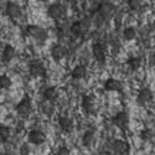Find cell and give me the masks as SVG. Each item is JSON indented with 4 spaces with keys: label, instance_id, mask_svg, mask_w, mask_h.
Segmentation results:
<instances>
[{
    "label": "cell",
    "instance_id": "cell-1",
    "mask_svg": "<svg viewBox=\"0 0 155 155\" xmlns=\"http://www.w3.org/2000/svg\"><path fill=\"white\" fill-rule=\"evenodd\" d=\"M89 29H91V19L89 18H83L81 20L74 21L71 25L70 31H71V34L73 36L80 37V36H83L86 32H88Z\"/></svg>",
    "mask_w": 155,
    "mask_h": 155
},
{
    "label": "cell",
    "instance_id": "cell-2",
    "mask_svg": "<svg viewBox=\"0 0 155 155\" xmlns=\"http://www.w3.org/2000/svg\"><path fill=\"white\" fill-rule=\"evenodd\" d=\"M109 145H110L112 155H128L129 151H130V145H129V143L122 140V139L113 140Z\"/></svg>",
    "mask_w": 155,
    "mask_h": 155
},
{
    "label": "cell",
    "instance_id": "cell-3",
    "mask_svg": "<svg viewBox=\"0 0 155 155\" xmlns=\"http://www.w3.org/2000/svg\"><path fill=\"white\" fill-rule=\"evenodd\" d=\"M16 113L21 118H29L32 113V103L29 97L22 98L16 104Z\"/></svg>",
    "mask_w": 155,
    "mask_h": 155
},
{
    "label": "cell",
    "instance_id": "cell-4",
    "mask_svg": "<svg viewBox=\"0 0 155 155\" xmlns=\"http://www.w3.org/2000/svg\"><path fill=\"white\" fill-rule=\"evenodd\" d=\"M25 32H26L28 36L35 38L37 41H41V42H44L47 37L46 31L41 26H37V25H28L26 29H25Z\"/></svg>",
    "mask_w": 155,
    "mask_h": 155
},
{
    "label": "cell",
    "instance_id": "cell-5",
    "mask_svg": "<svg viewBox=\"0 0 155 155\" xmlns=\"http://www.w3.org/2000/svg\"><path fill=\"white\" fill-rule=\"evenodd\" d=\"M29 72L30 76L34 77V78H40V77L46 76V68L40 60H34L29 64Z\"/></svg>",
    "mask_w": 155,
    "mask_h": 155
},
{
    "label": "cell",
    "instance_id": "cell-6",
    "mask_svg": "<svg viewBox=\"0 0 155 155\" xmlns=\"http://www.w3.org/2000/svg\"><path fill=\"white\" fill-rule=\"evenodd\" d=\"M47 15L54 19V20H61L66 16V8H64L62 4H52L50 5L48 9H47Z\"/></svg>",
    "mask_w": 155,
    "mask_h": 155
},
{
    "label": "cell",
    "instance_id": "cell-7",
    "mask_svg": "<svg viewBox=\"0 0 155 155\" xmlns=\"http://www.w3.org/2000/svg\"><path fill=\"white\" fill-rule=\"evenodd\" d=\"M114 5L112 3H108V2H103L98 5V9H97V12L98 15L103 19V20H108L110 19L113 15H114Z\"/></svg>",
    "mask_w": 155,
    "mask_h": 155
},
{
    "label": "cell",
    "instance_id": "cell-8",
    "mask_svg": "<svg viewBox=\"0 0 155 155\" xmlns=\"http://www.w3.org/2000/svg\"><path fill=\"white\" fill-rule=\"evenodd\" d=\"M28 141L34 145H41L46 141V135L40 129H31L28 135Z\"/></svg>",
    "mask_w": 155,
    "mask_h": 155
},
{
    "label": "cell",
    "instance_id": "cell-9",
    "mask_svg": "<svg viewBox=\"0 0 155 155\" xmlns=\"http://www.w3.org/2000/svg\"><path fill=\"white\" fill-rule=\"evenodd\" d=\"M113 124L119 128V129H127L129 124V115L127 112H118L117 114L112 118Z\"/></svg>",
    "mask_w": 155,
    "mask_h": 155
},
{
    "label": "cell",
    "instance_id": "cell-10",
    "mask_svg": "<svg viewBox=\"0 0 155 155\" xmlns=\"http://www.w3.org/2000/svg\"><path fill=\"white\" fill-rule=\"evenodd\" d=\"M92 54H93V57L99 61V62H103L107 57V47L104 44H102L101 41L99 42H96L92 47Z\"/></svg>",
    "mask_w": 155,
    "mask_h": 155
},
{
    "label": "cell",
    "instance_id": "cell-11",
    "mask_svg": "<svg viewBox=\"0 0 155 155\" xmlns=\"http://www.w3.org/2000/svg\"><path fill=\"white\" fill-rule=\"evenodd\" d=\"M154 98V94H153V91L150 88H141L139 93H138V97H137V102L138 104L140 106H145L148 103H150Z\"/></svg>",
    "mask_w": 155,
    "mask_h": 155
},
{
    "label": "cell",
    "instance_id": "cell-12",
    "mask_svg": "<svg viewBox=\"0 0 155 155\" xmlns=\"http://www.w3.org/2000/svg\"><path fill=\"white\" fill-rule=\"evenodd\" d=\"M5 11H6V15L12 19V20H16L21 16V8L20 5H18L16 3H12V2H9L6 4V8H5Z\"/></svg>",
    "mask_w": 155,
    "mask_h": 155
},
{
    "label": "cell",
    "instance_id": "cell-13",
    "mask_svg": "<svg viewBox=\"0 0 155 155\" xmlns=\"http://www.w3.org/2000/svg\"><path fill=\"white\" fill-rule=\"evenodd\" d=\"M82 108L88 114L94 113V110H96V101H94V97L91 96V94L84 96L82 98Z\"/></svg>",
    "mask_w": 155,
    "mask_h": 155
},
{
    "label": "cell",
    "instance_id": "cell-14",
    "mask_svg": "<svg viewBox=\"0 0 155 155\" xmlns=\"http://www.w3.org/2000/svg\"><path fill=\"white\" fill-rule=\"evenodd\" d=\"M67 55V48L64 47L63 45H54L52 48H51V56H52V58L55 61H61L63 60L64 57H66Z\"/></svg>",
    "mask_w": 155,
    "mask_h": 155
},
{
    "label": "cell",
    "instance_id": "cell-15",
    "mask_svg": "<svg viewBox=\"0 0 155 155\" xmlns=\"http://www.w3.org/2000/svg\"><path fill=\"white\" fill-rule=\"evenodd\" d=\"M103 87H104V89H106V91H108V92H120L122 89H123L122 83L118 80H115V78H108V80H106Z\"/></svg>",
    "mask_w": 155,
    "mask_h": 155
},
{
    "label": "cell",
    "instance_id": "cell-16",
    "mask_svg": "<svg viewBox=\"0 0 155 155\" xmlns=\"http://www.w3.org/2000/svg\"><path fill=\"white\" fill-rule=\"evenodd\" d=\"M58 125L61 128V130L64 133H71L73 129V122L71 118L66 117V115H62L58 118Z\"/></svg>",
    "mask_w": 155,
    "mask_h": 155
},
{
    "label": "cell",
    "instance_id": "cell-17",
    "mask_svg": "<svg viewBox=\"0 0 155 155\" xmlns=\"http://www.w3.org/2000/svg\"><path fill=\"white\" fill-rule=\"evenodd\" d=\"M87 67L84 64H77V66L73 67L72 72H71V76L73 80H83L84 77L87 76Z\"/></svg>",
    "mask_w": 155,
    "mask_h": 155
},
{
    "label": "cell",
    "instance_id": "cell-18",
    "mask_svg": "<svg viewBox=\"0 0 155 155\" xmlns=\"http://www.w3.org/2000/svg\"><path fill=\"white\" fill-rule=\"evenodd\" d=\"M15 57V48L11 45H5L3 48V54H2V58L4 62H10L12 58Z\"/></svg>",
    "mask_w": 155,
    "mask_h": 155
},
{
    "label": "cell",
    "instance_id": "cell-19",
    "mask_svg": "<svg viewBox=\"0 0 155 155\" xmlns=\"http://www.w3.org/2000/svg\"><path fill=\"white\" fill-rule=\"evenodd\" d=\"M58 93H57V89L55 87H47L46 89H44L42 92V97L45 101H48V102H52L57 98Z\"/></svg>",
    "mask_w": 155,
    "mask_h": 155
},
{
    "label": "cell",
    "instance_id": "cell-20",
    "mask_svg": "<svg viewBox=\"0 0 155 155\" xmlns=\"http://www.w3.org/2000/svg\"><path fill=\"white\" fill-rule=\"evenodd\" d=\"M93 143H94V133L92 130L84 132V134L82 137V144L84 147H91Z\"/></svg>",
    "mask_w": 155,
    "mask_h": 155
},
{
    "label": "cell",
    "instance_id": "cell-21",
    "mask_svg": "<svg viewBox=\"0 0 155 155\" xmlns=\"http://www.w3.org/2000/svg\"><path fill=\"white\" fill-rule=\"evenodd\" d=\"M123 37L125 38L127 41H132L134 40V38L137 37V30L132 26H129V28H125L124 31H123Z\"/></svg>",
    "mask_w": 155,
    "mask_h": 155
},
{
    "label": "cell",
    "instance_id": "cell-22",
    "mask_svg": "<svg viewBox=\"0 0 155 155\" xmlns=\"http://www.w3.org/2000/svg\"><path fill=\"white\" fill-rule=\"evenodd\" d=\"M128 66L130 67V70H133V71L139 70L140 66H141V60H140V57H130V58L128 60Z\"/></svg>",
    "mask_w": 155,
    "mask_h": 155
},
{
    "label": "cell",
    "instance_id": "cell-23",
    "mask_svg": "<svg viewBox=\"0 0 155 155\" xmlns=\"http://www.w3.org/2000/svg\"><path fill=\"white\" fill-rule=\"evenodd\" d=\"M10 128L6 125H0V141H6L10 138Z\"/></svg>",
    "mask_w": 155,
    "mask_h": 155
},
{
    "label": "cell",
    "instance_id": "cell-24",
    "mask_svg": "<svg viewBox=\"0 0 155 155\" xmlns=\"http://www.w3.org/2000/svg\"><path fill=\"white\" fill-rule=\"evenodd\" d=\"M11 84H12V82H11L9 76H6V74L0 76V88L2 89H8L11 87Z\"/></svg>",
    "mask_w": 155,
    "mask_h": 155
},
{
    "label": "cell",
    "instance_id": "cell-25",
    "mask_svg": "<svg viewBox=\"0 0 155 155\" xmlns=\"http://www.w3.org/2000/svg\"><path fill=\"white\" fill-rule=\"evenodd\" d=\"M41 110H42V113H45L47 115H51V114H52V112H54V104H52V102H48V101L42 102Z\"/></svg>",
    "mask_w": 155,
    "mask_h": 155
},
{
    "label": "cell",
    "instance_id": "cell-26",
    "mask_svg": "<svg viewBox=\"0 0 155 155\" xmlns=\"http://www.w3.org/2000/svg\"><path fill=\"white\" fill-rule=\"evenodd\" d=\"M128 6L133 11H139L143 6V0H128Z\"/></svg>",
    "mask_w": 155,
    "mask_h": 155
},
{
    "label": "cell",
    "instance_id": "cell-27",
    "mask_svg": "<svg viewBox=\"0 0 155 155\" xmlns=\"http://www.w3.org/2000/svg\"><path fill=\"white\" fill-rule=\"evenodd\" d=\"M153 137H154V133L150 130V129H144V130H141V133H140V138L145 141L151 140Z\"/></svg>",
    "mask_w": 155,
    "mask_h": 155
},
{
    "label": "cell",
    "instance_id": "cell-28",
    "mask_svg": "<svg viewBox=\"0 0 155 155\" xmlns=\"http://www.w3.org/2000/svg\"><path fill=\"white\" fill-rule=\"evenodd\" d=\"M55 155H71V151L67 147H60L56 151H55Z\"/></svg>",
    "mask_w": 155,
    "mask_h": 155
},
{
    "label": "cell",
    "instance_id": "cell-29",
    "mask_svg": "<svg viewBox=\"0 0 155 155\" xmlns=\"http://www.w3.org/2000/svg\"><path fill=\"white\" fill-rule=\"evenodd\" d=\"M29 154V148L26 145L21 147V155H28Z\"/></svg>",
    "mask_w": 155,
    "mask_h": 155
},
{
    "label": "cell",
    "instance_id": "cell-30",
    "mask_svg": "<svg viewBox=\"0 0 155 155\" xmlns=\"http://www.w3.org/2000/svg\"><path fill=\"white\" fill-rule=\"evenodd\" d=\"M151 63H153L154 66H155V52L151 55Z\"/></svg>",
    "mask_w": 155,
    "mask_h": 155
},
{
    "label": "cell",
    "instance_id": "cell-31",
    "mask_svg": "<svg viewBox=\"0 0 155 155\" xmlns=\"http://www.w3.org/2000/svg\"><path fill=\"white\" fill-rule=\"evenodd\" d=\"M73 2H77V0H73Z\"/></svg>",
    "mask_w": 155,
    "mask_h": 155
}]
</instances>
